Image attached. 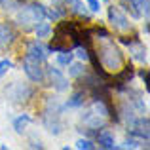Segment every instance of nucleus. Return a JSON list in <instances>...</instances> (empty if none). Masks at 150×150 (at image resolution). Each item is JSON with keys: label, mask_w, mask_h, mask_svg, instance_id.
<instances>
[{"label": "nucleus", "mask_w": 150, "mask_h": 150, "mask_svg": "<svg viewBox=\"0 0 150 150\" xmlns=\"http://www.w3.org/2000/svg\"><path fill=\"white\" fill-rule=\"evenodd\" d=\"M76 55H78L80 59H84V61L89 57V53H88V50H86V48H78V50H76Z\"/></svg>", "instance_id": "23"}, {"label": "nucleus", "mask_w": 150, "mask_h": 150, "mask_svg": "<svg viewBox=\"0 0 150 150\" xmlns=\"http://www.w3.org/2000/svg\"><path fill=\"white\" fill-rule=\"evenodd\" d=\"M76 148H80V150H93V148H95V144H93L91 143V141H89V139H78L76 141Z\"/></svg>", "instance_id": "19"}, {"label": "nucleus", "mask_w": 150, "mask_h": 150, "mask_svg": "<svg viewBox=\"0 0 150 150\" xmlns=\"http://www.w3.org/2000/svg\"><path fill=\"white\" fill-rule=\"evenodd\" d=\"M141 78L144 80V86L148 88V72H146V70H141Z\"/></svg>", "instance_id": "25"}, {"label": "nucleus", "mask_w": 150, "mask_h": 150, "mask_svg": "<svg viewBox=\"0 0 150 150\" xmlns=\"http://www.w3.org/2000/svg\"><path fill=\"white\" fill-rule=\"evenodd\" d=\"M27 55H30V57H34V59H38V61H46V57H48V53H46V50L42 48L38 42H30L29 44V48H27Z\"/></svg>", "instance_id": "10"}, {"label": "nucleus", "mask_w": 150, "mask_h": 150, "mask_svg": "<svg viewBox=\"0 0 150 150\" xmlns=\"http://www.w3.org/2000/svg\"><path fill=\"white\" fill-rule=\"evenodd\" d=\"M8 95H10V99L13 103H23V101H27L30 97V89L25 88L23 84H15L13 88L8 91Z\"/></svg>", "instance_id": "8"}, {"label": "nucleus", "mask_w": 150, "mask_h": 150, "mask_svg": "<svg viewBox=\"0 0 150 150\" xmlns=\"http://www.w3.org/2000/svg\"><path fill=\"white\" fill-rule=\"evenodd\" d=\"M34 33H36V36H38V38H46V36H50V33H51L50 23H46L44 19H42L40 23H36V25H34Z\"/></svg>", "instance_id": "16"}, {"label": "nucleus", "mask_w": 150, "mask_h": 150, "mask_svg": "<svg viewBox=\"0 0 150 150\" xmlns=\"http://www.w3.org/2000/svg\"><path fill=\"white\" fill-rule=\"evenodd\" d=\"M108 108H106V105L103 101H95L91 106L88 108V112H86V116L82 118L84 120L86 125H89V127L97 129V127H103V125L106 124V120H108Z\"/></svg>", "instance_id": "4"}, {"label": "nucleus", "mask_w": 150, "mask_h": 150, "mask_svg": "<svg viewBox=\"0 0 150 150\" xmlns=\"http://www.w3.org/2000/svg\"><path fill=\"white\" fill-rule=\"evenodd\" d=\"M57 63H59V65H63V67H69L70 63H72V53H70V50H63V51H59V55H57Z\"/></svg>", "instance_id": "17"}, {"label": "nucleus", "mask_w": 150, "mask_h": 150, "mask_svg": "<svg viewBox=\"0 0 150 150\" xmlns=\"http://www.w3.org/2000/svg\"><path fill=\"white\" fill-rule=\"evenodd\" d=\"M108 21H110V25L114 27V30H118V33H127V30L131 29L127 17H125L118 8H108Z\"/></svg>", "instance_id": "6"}, {"label": "nucleus", "mask_w": 150, "mask_h": 150, "mask_svg": "<svg viewBox=\"0 0 150 150\" xmlns=\"http://www.w3.org/2000/svg\"><path fill=\"white\" fill-rule=\"evenodd\" d=\"M80 46V33H78L74 23H61L55 29L53 40H51V50L55 51H63V50H72Z\"/></svg>", "instance_id": "2"}, {"label": "nucleus", "mask_w": 150, "mask_h": 150, "mask_svg": "<svg viewBox=\"0 0 150 150\" xmlns=\"http://www.w3.org/2000/svg\"><path fill=\"white\" fill-rule=\"evenodd\" d=\"M30 122H33V118H30L29 114H21L19 118H15V120H13V129L17 133H23V131H25V127L30 124Z\"/></svg>", "instance_id": "12"}, {"label": "nucleus", "mask_w": 150, "mask_h": 150, "mask_svg": "<svg viewBox=\"0 0 150 150\" xmlns=\"http://www.w3.org/2000/svg\"><path fill=\"white\" fill-rule=\"evenodd\" d=\"M48 76H50V82L51 86H53L57 91H65L67 88H69V82H67V78L63 76L61 72H59L57 69H53V67H50L48 69Z\"/></svg>", "instance_id": "7"}, {"label": "nucleus", "mask_w": 150, "mask_h": 150, "mask_svg": "<svg viewBox=\"0 0 150 150\" xmlns=\"http://www.w3.org/2000/svg\"><path fill=\"white\" fill-rule=\"evenodd\" d=\"M13 38H15L13 29H11L8 23H0V50L8 48V46L13 42Z\"/></svg>", "instance_id": "9"}, {"label": "nucleus", "mask_w": 150, "mask_h": 150, "mask_svg": "<svg viewBox=\"0 0 150 150\" xmlns=\"http://www.w3.org/2000/svg\"><path fill=\"white\" fill-rule=\"evenodd\" d=\"M97 34H101V38H95V57H93V63L97 65V70L103 69L105 72L110 74H120V70L125 67L124 61V53L120 51L114 40L105 33V30H99Z\"/></svg>", "instance_id": "1"}, {"label": "nucleus", "mask_w": 150, "mask_h": 150, "mask_svg": "<svg viewBox=\"0 0 150 150\" xmlns=\"http://www.w3.org/2000/svg\"><path fill=\"white\" fill-rule=\"evenodd\" d=\"M127 148H143V141H135V139H127L125 141Z\"/></svg>", "instance_id": "22"}, {"label": "nucleus", "mask_w": 150, "mask_h": 150, "mask_svg": "<svg viewBox=\"0 0 150 150\" xmlns=\"http://www.w3.org/2000/svg\"><path fill=\"white\" fill-rule=\"evenodd\" d=\"M131 51H133V57L135 59L146 61V48H144L141 42H131Z\"/></svg>", "instance_id": "15"}, {"label": "nucleus", "mask_w": 150, "mask_h": 150, "mask_svg": "<svg viewBox=\"0 0 150 150\" xmlns=\"http://www.w3.org/2000/svg\"><path fill=\"white\" fill-rule=\"evenodd\" d=\"M127 2L133 10V15H141V13L146 15L148 13V0H127Z\"/></svg>", "instance_id": "11"}, {"label": "nucleus", "mask_w": 150, "mask_h": 150, "mask_svg": "<svg viewBox=\"0 0 150 150\" xmlns=\"http://www.w3.org/2000/svg\"><path fill=\"white\" fill-rule=\"evenodd\" d=\"M97 141H99V146L101 148H106V150L114 148V137L110 135L108 131H101L99 137H97Z\"/></svg>", "instance_id": "13"}, {"label": "nucleus", "mask_w": 150, "mask_h": 150, "mask_svg": "<svg viewBox=\"0 0 150 150\" xmlns=\"http://www.w3.org/2000/svg\"><path fill=\"white\" fill-rule=\"evenodd\" d=\"M82 103H84V91H76L70 95V99L67 101V106H70V108H74V106H80Z\"/></svg>", "instance_id": "18"}, {"label": "nucleus", "mask_w": 150, "mask_h": 150, "mask_svg": "<svg viewBox=\"0 0 150 150\" xmlns=\"http://www.w3.org/2000/svg\"><path fill=\"white\" fill-rule=\"evenodd\" d=\"M65 2H67V6H69L70 11H74V13H78V15H84V17H88V11H86L82 0H65Z\"/></svg>", "instance_id": "14"}, {"label": "nucleus", "mask_w": 150, "mask_h": 150, "mask_svg": "<svg viewBox=\"0 0 150 150\" xmlns=\"http://www.w3.org/2000/svg\"><path fill=\"white\" fill-rule=\"evenodd\" d=\"M11 69V63L8 61V59H4V61H0V76H4V74L8 72V70Z\"/></svg>", "instance_id": "21"}, {"label": "nucleus", "mask_w": 150, "mask_h": 150, "mask_svg": "<svg viewBox=\"0 0 150 150\" xmlns=\"http://www.w3.org/2000/svg\"><path fill=\"white\" fill-rule=\"evenodd\" d=\"M69 74H70V76H82V74H84V67L78 65V63L69 65Z\"/></svg>", "instance_id": "20"}, {"label": "nucleus", "mask_w": 150, "mask_h": 150, "mask_svg": "<svg viewBox=\"0 0 150 150\" xmlns=\"http://www.w3.org/2000/svg\"><path fill=\"white\" fill-rule=\"evenodd\" d=\"M46 17V8L40 4H29L17 11V23L25 29H30Z\"/></svg>", "instance_id": "3"}, {"label": "nucleus", "mask_w": 150, "mask_h": 150, "mask_svg": "<svg viewBox=\"0 0 150 150\" xmlns=\"http://www.w3.org/2000/svg\"><path fill=\"white\" fill-rule=\"evenodd\" d=\"M88 6L91 11H99V0H88Z\"/></svg>", "instance_id": "24"}, {"label": "nucleus", "mask_w": 150, "mask_h": 150, "mask_svg": "<svg viewBox=\"0 0 150 150\" xmlns=\"http://www.w3.org/2000/svg\"><path fill=\"white\" fill-rule=\"evenodd\" d=\"M23 70L27 72V76L33 82L44 80V70H42V67H40V61L30 57V55H25V59H23Z\"/></svg>", "instance_id": "5"}]
</instances>
